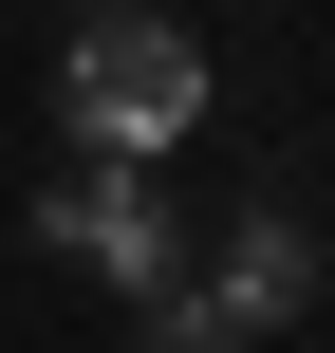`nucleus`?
I'll use <instances>...</instances> for the list:
<instances>
[{"label":"nucleus","mask_w":335,"mask_h":353,"mask_svg":"<svg viewBox=\"0 0 335 353\" xmlns=\"http://www.w3.org/2000/svg\"><path fill=\"white\" fill-rule=\"evenodd\" d=\"M75 130L112 149V168H149V149H186L205 130V56H186V19H149V0H112V19H75Z\"/></svg>","instance_id":"1"},{"label":"nucleus","mask_w":335,"mask_h":353,"mask_svg":"<svg viewBox=\"0 0 335 353\" xmlns=\"http://www.w3.org/2000/svg\"><path fill=\"white\" fill-rule=\"evenodd\" d=\"M37 242H75V261H112L131 298H186V242H168V205H149V186H131L112 149H93V168H75L56 205H37Z\"/></svg>","instance_id":"2"},{"label":"nucleus","mask_w":335,"mask_h":353,"mask_svg":"<svg viewBox=\"0 0 335 353\" xmlns=\"http://www.w3.org/2000/svg\"><path fill=\"white\" fill-rule=\"evenodd\" d=\"M298 298H317V242H298V205H242V242H224V335H298Z\"/></svg>","instance_id":"3"},{"label":"nucleus","mask_w":335,"mask_h":353,"mask_svg":"<svg viewBox=\"0 0 335 353\" xmlns=\"http://www.w3.org/2000/svg\"><path fill=\"white\" fill-rule=\"evenodd\" d=\"M149 353H261V335H224L205 298H149Z\"/></svg>","instance_id":"4"}]
</instances>
